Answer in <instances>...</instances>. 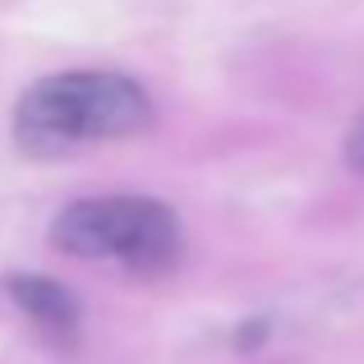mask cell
<instances>
[{
  "instance_id": "6da1fadb",
  "label": "cell",
  "mask_w": 364,
  "mask_h": 364,
  "mask_svg": "<svg viewBox=\"0 0 364 364\" xmlns=\"http://www.w3.org/2000/svg\"><path fill=\"white\" fill-rule=\"evenodd\" d=\"M157 111L139 79L116 70L46 74L18 97L14 143L28 157H65L92 143H120L152 129Z\"/></svg>"
},
{
  "instance_id": "7a4b0ae2",
  "label": "cell",
  "mask_w": 364,
  "mask_h": 364,
  "mask_svg": "<svg viewBox=\"0 0 364 364\" xmlns=\"http://www.w3.org/2000/svg\"><path fill=\"white\" fill-rule=\"evenodd\" d=\"M51 245L83 263H116L124 272L157 277L185 254V226L176 208L148 194H97L74 198L55 213Z\"/></svg>"
},
{
  "instance_id": "3957f363",
  "label": "cell",
  "mask_w": 364,
  "mask_h": 364,
  "mask_svg": "<svg viewBox=\"0 0 364 364\" xmlns=\"http://www.w3.org/2000/svg\"><path fill=\"white\" fill-rule=\"evenodd\" d=\"M5 291H9V300L18 304V314H23L51 346L74 350V341H79V332H83V309L60 282L37 277V272H14V277H5Z\"/></svg>"
},
{
  "instance_id": "277c9868",
  "label": "cell",
  "mask_w": 364,
  "mask_h": 364,
  "mask_svg": "<svg viewBox=\"0 0 364 364\" xmlns=\"http://www.w3.org/2000/svg\"><path fill=\"white\" fill-rule=\"evenodd\" d=\"M346 161L355 171H364V116L350 124V134H346Z\"/></svg>"
}]
</instances>
